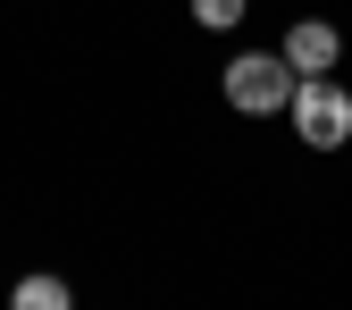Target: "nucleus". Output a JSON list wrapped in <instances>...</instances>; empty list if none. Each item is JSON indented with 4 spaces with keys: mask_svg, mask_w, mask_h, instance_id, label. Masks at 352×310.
Masks as SVG:
<instances>
[{
    "mask_svg": "<svg viewBox=\"0 0 352 310\" xmlns=\"http://www.w3.org/2000/svg\"><path fill=\"white\" fill-rule=\"evenodd\" d=\"M285 118H294V135L311 143V151H344L352 143V93H344L336 76H294Z\"/></svg>",
    "mask_w": 352,
    "mask_h": 310,
    "instance_id": "obj_1",
    "label": "nucleus"
},
{
    "mask_svg": "<svg viewBox=\"0 0 352 310\" xmlns=\"http://www.w3.org/2000/svg\"><path fill=\"white\" fill-rule=\"evenodd\" d=\"M294 101V67H285V51H235L227 59V109H243V118H277Z\"/></svg>",
    "mask_w": 352,
    "mask_h": 310,
    "instance_id": "obj_2",
    "label": "nucleus"
},
{
    "mask_svg": "<svg viewBox=\"0 0 352 310\" xmlns=\"http://www.w3.org/2000/svg\"><path fill=\"white\" fill-rule=\"evenodd\" d=\"M336 59H344V34H336L327 17L285 25V67H294V76H336Z\"/></svg>",
    "mask_w": 352,
    "mask_h": 310,
    "instance_id": "obj_3",
    "label": "nucleus"
},
{
    "mask_svg": "<svg viewBox=\"0 0 352 310\" xmlns=\"http://www.w3.org/2000/svg\"><path fill=\"white\" fill-rule=\"evenodd\" d=\"M9 310H76V294H67V277H17Z\"/></svg>",
    "mask_w": 352,
    "mask_h": 310,
    "instance_id": "obj_4",
    "label": "nucleus"
},
{
    "mask_svg": "<svg viewBox=\"0 0 352 310\" xmlns=\"http://www.w3.org/2000/svg\"><path fill=\"white\" fill-rule=\"evenodd\" d=\"M243 9H252V0H193V25H210V34H235V25H243Z\"/></svg>",
    "mask_w": 352,
    "mask_h": 310,
    "instance_id": "obj_5",
    "label": "nucleus"
}]
</instances>
